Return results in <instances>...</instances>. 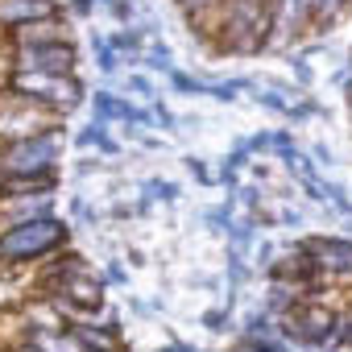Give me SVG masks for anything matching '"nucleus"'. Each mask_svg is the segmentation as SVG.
I'll list each match as a JSON object with an SVG mask.
<instances>
[{
	"label": "nucleus",
	"mask_w": 352,
	"mask_h": 352,
	"mask_svg": "<svg viewBox=\"0 0 352 352\" xmlns=\"http://www.w3.org/2000/svg\"><path fill=\"white\" fill-rule=\"evenodd\" d=\"M216 13V38L232 50H253L274 25V0H224Z\"/></svg>",
	"instance_id": "nucleus-1"
},
{
	"label": "nucleus",
	"mask_w": 352,
	"mask_h": 352,
	"mask_svg": "<svg viewBox=\"0 0 352 352\" xmlns=\"http://www.w3.org/2000/svg\"><path fill=\"white\" fill-rule=\"evenodd\" d=\"M54 162H58V133L54 129L0 145V174L5 179H42Z\"/></svg>",
	"instance_id": "nucleus-2"
},
{
	"label": "nucleus",
	"mask_w": 352,
	"mask_h": 352,
	"mask_svg": "<svg viewBox=\"0 0 352 352\" xmlns=\"http://www.w3.org/2000/svg\"><path fill=\"white\" fill-rule=\"evenodd\" d=\"M63 224L58 220H25V224H9L0 232V257L5 261H34V257H46L63 245Z\"/></svg>",
	"instance_id": "nucleus-3"
},
{
	"label": "nucleus",
	"mask_w": 352,
	"mask_h": 352,
	"mask_svg": "<svg viewBox=\"0 0 352 352\" xmlns=\"http://www.w3.org/2000/svg\"><path fill=\"white\" fill-rule=\"evenodd\" d=\"M13 91L30 96V100L46 104V108H54V112H63V108H71L79 100V83L71 75H42V71H17Z\"/></svg>",
	"instance_id": "nucleus-4"
},
{
	"label": "nucleus",
	"mask_w": 352,
	"mask_h": 352,
	"mask_svg": "<svg viewBox=\"0 0 352 352\" xmlns=\"http://www.w3.org/2000/svg\"><path fill=\"white\" fill-rule=\"evenodd\" d=\"M17 71H42V75H71L75 71V50L67 42L54 46H17Z\"/></svg>",
	"instance_id": "nucleus-5"
},
{
	"label": "nucleus",
	"mask_w": 352,
	"mask_h": 352,
	"mask_svg": "<svg viewBox=\"0 0 352 352\" xmlns=\"http://www.w3.org/2000/svg\"><path fill=\"white\" fill-rule=\"evenodd\" d=\"M307 257H311V274L319 278H331V282L352 278V245L344 241H319L307 249Z\"/></svg>",
	"instance_id": "nucleus-6"
},
{
	"label": "nucleus",
	"mask_w": 352,
	"mask_h": 352,
	"mask_svg": "<svg viewBox=\"0 0 352 352\" xmlns=\"http://www.w3.org/2000/svg\"><path fill=\"white\" fill-rule=\"evenodd\" d=\"M54 17L50 0H0V25L5 30H21L30 21H46Z\"/></svg>",
	"instance_id": "nucleus-7"
},
{
	"label": "nucleus",
	"mask_w": 352,
	"mask_h": 352,
	"mask_svg": "<svg viewBox=\"0 0 352 352\" xmlns=\"http://www.w3.org/2000/svg\"><path fill=\"white\" fill-rule=\"evenodd\" d=\"M17 46H54V42H67V30L58 17H46V21H30L21 30H13Z\"/></svg>",
	"instance_id": "nucleus-8"
},
{
	"label": "nucleus",
	"mask_w": 352,
	"mask_h": 352,
	"mask_svg": "<svg viewBox=\"0 0 352 352\" xmlns=\"http://www.w3.org/2000/svg\"><path fill=\"white\" fill-rule=\"evenodd\" d=\"M331 327H336V315H331L327 307H298V319H294V331H298V336L323 340Z\"/></svg>",
	"instance_id": "nucleus-9"
},
{
	"label": "nucleus",
	"mask_w": 352,
	"mask_h": 352,
	"mask_svg": "<svg viewBox=\"0 0 352 352\" xmlns=\"http://www.w3.org/2000/svg\"><path fill=\"white\" fill-rule=\"evenodd\" d=\"M71 336L83 344V352H116V336L104 323H75Z\"/></svg>",
	"instance_id": "nucleus-10"
},
{
	"label": "nucleus",
	"mask_w": 352,
	"mask_h": 352,
	"mask_svg": "<svg viewBox=\"0 0 352 352\" xmlns=\"http://www.w3.org/2000/svg\"><path fill=\"white\" fill-rule=\"evenodd\" d=\"M183 5H187L191 13H208V9H220L224 0H183Z\"/></svg>",
	"instance_id": "nucleus-11"
},
{
	"label": "nucleus",
	"mask_w": 352,
	"mask_h": 352,
	"mask_svg": "<svg viewBox=\"0 0 352 352\" xmlns=\"http://www.w3.org/2000/svg\"><path fill=\"white\" fill-rule=\"evenodd\" d=\"M13 352H42V348H34V344H21V348H13Z\"/></svg>",
	"instance_id": "nucleus-12"
}]
</instances>
